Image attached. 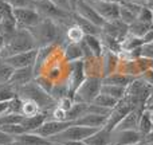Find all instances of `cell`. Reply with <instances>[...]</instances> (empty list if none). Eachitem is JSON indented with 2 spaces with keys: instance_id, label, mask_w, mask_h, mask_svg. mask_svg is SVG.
<instances>
[{
  "instance_id": "13",
  "label": "cell",
  "mask_w": 153,
  "mask_h": 145,
  "mask_svg": "<svg viewBox=\"0 0 153 145\" xmlns=\"http://www.w3.org/2000/svg\"><path fill=\"white\" fill-rule=\"evenodd\" d=\"M73 124V121H56V120H47L45 124H42L34 133L39 135L40 137H45L50 140L51 137L59 135L62 130H65L67 126Z\"/></svg>"
},
{
  "instance_id": "50",
  "label": "cell",
  "mask_w": 153,
  "mask_h": 145,
  "mask_svg": "<svg viewBox=\"0 0 153 145\" xmlns=\"http://www.w3.org/2000/svg\"><path fill=\"white\" fill-rule=\"evenodd\" d=\"M138 145H153V143H145V141H143V143H140Z\"/></svg>"
},
{
  "instance_id": "19",
  "label": "cell",
  "mask_w": 153,
  "mask_h": 145,
  "mask_svg": "<svg viewBox=\"0 0 153 145\" xmlns=\"http://www.w3.org/2000/svg\"><path fill=\"white\" fill-rule=\"evenodd\" d=\"M12 145H51L50 140L40 137L34 132H26L19 136H15Z\"/></svg>"
},
{
  "instance_id": "39",
  "label": "cell",
  "mask_w": 153,
  "mask_h": 145,
  "mask_svg": "<svg viewBox=\"0 0 153 145\" xmlns=\"http://www.w3.org/2000/svg\"><path fill=\"white\" fill-rule=\"evenodd\" d=\"M13 136L5 133L4 130L0 129V145H12L13 144Z\"/></svg>"
},
{
  "instance_id": "47",
  "label": "cell",
  "mask_w": 153,
  "mask_h": 145,
  "mask_svg": "<svg viewBox=\"0 0 153 145\" xmlns=\"http://www.w3.org/2000/svg\"><path fill=\"white\" fill-rule=\"evenodd\" d=\"M4 46H5V38L1 34H0V54H1V51H3V48H4Z\"/></svg>"
},
{
  "instance_id": "2",
  "label": "cell",
  "mask_w": 153,
  "mask_h": 145,
  "mask_svg": "<svg viewBox=\"0 0 153 145\" xmlns=\"http://www.w3.org/2000/svg\"><path fill=\"white\" fill-rule=\"evenodd\" d=\"M35 48H38V45L35 42L32 34L30 32V30L16 28L11 35L5 36V46L0 55L4 59L7 57L35 50Z\"/></svg>"
},
{
  "instance_id": "7",
  "label": "cell",
  "mask_w": 153,
  "mask_h": 145,
  "mask_svg": "<svg viewBox=\"0 0 153 145\" xmlns=\"http://www.w3.org/2000/svg\"><path fill=\"white\" fill-rule=\"evenodd\" d=\"M97 13L105 22H111L120 19V3L105 1V0H86Z\"/></svg>"
},
{
  "instance_id": "44",
  "label": "cell",
  "mask_w": 153,
  "mask_h": 145,
  "mask_svg": "<svg viewBox=\"0 0 153 145\" xmlns=\"http://www.w3.org/2000/svg\"><path fill=\"white\" fill-rule=\"evenodd\" d=\"M149 105H153V87L151 89V94H149V98L146 100V103H145V108Z\"/></svg>"
},
{
  "instance_id": "22",
  "label": "cell",
  "mask_w": 153,
  "mask_h": 145,
  "mask_svg": "<svg viewBox=\"0 0 153 145\" xmlns=\"http://www.w3.org/2000/svg\"><path fill=\"white\" fill-rule=\"evenodd\" d=\"M86 145H111V132L106 128H101L90 137L85 140Z\"/></svg>"
},
{
  "instance_id": "12",
  "label": "cell",
  "mask_w": 153,
  "mask_h": 145,
  "mask_svg": "<svg viewBox=\"0 0 153 145\" xmlns=\"http://www.w3.org/2000/svg\"><path fill=\"white\" fill-rule=\"evenodd\" d=\"M144 141V136L138 130H113L111 145H138Z\"/></svg>"
},
{
  "instance_id": "28",
  "label": "cell",
  "mask_w": 153,
  "mask_h": 145,
  "mask_svg": "<svg viewBox=\"0 0 153 145\" xmlns=\"http://www.w3.org/2000/svg\"><path fill=\"white\" fill-rule=\"evenodd\" d=\"M153 130V122H152V117H151V112L144 109L143 114H141L140 122H138V132L145 137L146 135H149Z\"/></svg>"
},
{
  "instance_id": "30",
  "label": "cell",
  "mask_w": 153,
  "mask_h": 145,
  "mask_svg": "<svg viewBox=\"0 0 153 145\" xmlns=\"http://www.w3.org/2000/svg\"><path fill=\"white\" fill-rule=\"evenodd\" d=\"M101 93L108 94V95H110V97H113V98H116V100L120 101L125 97L126 87L116 86V85H102V87H101Z\"/></svg>"
},
{
  "instance_id": "1",
  "label": "cell",
  "mask_w": 153,
  "mask_h": 145,
  "mask_svg": "<svg viewBox=\"0 0 153 145\" xmlns=\"http://www.w3.org/2000/svg\"><path fill=\"white\" fill-rule=\"evenodd\" d=\"M30 32L32 34L35 42H36L38 48L54 46L55 43L65 40V31L62 26L51 19L42 18L39 24L30 28Z\"/></svg>"
},
{
  "instance_id": "35",
  "label": "cell",
  "mask_w": 153,
  "mask_h": 145,
  "mask_svg": "<svg viewBox=\"0 0 153 145\" xmlns=\"http://www.w3.org/2000/svg\"><path fill=\"white\" fill-rule=\"evenodd\" d=\"M0 129L4 130L5 133H8V135L11 136H19L22 135V133H26V129H24L23 126H22L20 124H8V125H3V126H0Z\"/></svg>"
},
{
  "instance_id": "38",
  "label": "cell",
  "mask_w": 153,
  "mask_h": 145,
  "mask_svg": "<svg viewBox=\"0 0 153 145\" xmlns=\"http://www.w3.org/2000/svg\"><path fill=\"white\" fill-rule=\"evenodd\" d=\"M73 105H74V100L70 97H65L56 102V106H59L61 109H63V110H66V112H69L70 109L73 108Z\"/></svg>"
},
{
  "instance_id": "26",
  "label": "cell",
  "mask_w": 153,
  "mask_h": 145,
  "mask_svg": "<svg viewBox=\"0 0 153 145\" xmlns=\"http://www.w3.org/2000/svg\"><path fill=\"white\" fill-rule=\"evenodd\" d=\"M83 40L86 42V45L89 46L90 51L93 53L94 57H102L103 54V45L101 36H95V35H85Z\"/></svg>"
},
{
  "instance_id": "54",
  "label": "cell",
  "mask_w": 153,
  "mask_h": 145,
  "mask_svg": "<svg viewBox=\"0 0 153 145\" xmlns=\"http://www.w3.org/2000/svg\"><path fill=\"white\" fill-rule=\"evenodd\" d=\"M148 45H151V46H153V43H148Z\"/></svg>"
},
{
  "instance_id": "21",
  "label": "cell",
  "mask_w": 153,
  "mask_h": 145,
  "mask_svg": "<svg viewBox=\"0 0 153 145\" xmlns=\"http://www.w3.org/2000/svg\"><path fill=\"white\" fill-rule=\"evenodd\" d=\"M48 117H50L48 113H46V112H40L39 114H36V116L24 117V118L22 120L20 125L26 129V132H35L40 125L45 124V122L47 121Z\"/></svg>"
},
{
  "instance_id": "52",
  "label": "cell",
  "mask_w": 153,
  "mask_h": 145,
  "mask_svg": "<svg viewBox=\"0 0 153 145\" xmlns=\"http://www.w3.org/2000/svg\"><path fill=\"white\" fill-rule=\"evenodd\" d=\"M51 145H65V144H62V143H51Z\"/></svg>"
},
{
  "instance_id": "20",
  "label": "cell",
  "mask_w": 153,
  "mask_h": 145,
  "mask_svg": "<svg viewBox=\"0 0 153 145\" xmlns=\"http://www.w3.org/2000/svg\"><path fill=\"white\" fill-rule=\"evenodd\" d=\"M62 28L65 31V39L69 40V43H79L83 40V38H85L83 31L81 30V27L78 24H75L73 22V18H71V22L66 23Z\"/></svg>"
},
{
  "instance_id": "40",
  "label": "cell",
  "mask_w": 153,
  "mask_h": 145,
  "mask_svg": "<svg viewBox=\"0 0 153 145\" xmlns=\"http://www.w3.org/2000/svg\"><path fill=\"white\" fill-rule=\"evenodd\" d=\"M53 4H55L56 7L62 8L63 11H67V12H73L71 10V5H70V1L69 0H50Z\"/></svg>"
},
{
  "instance_id": "9",
  "label": "cell",
  "mask_w": 153,
  "mask_h": 145,
  "mask_svg": "<svg viewBox=\"0 0 153 145\" xmlns=\"http://www.w3.org/2000/svg\"><path fill=\"white\" fill-rule=\"evenodd\" d=\"M133 109H134V106H133L128 100H125V98L120 100V102L117 103V106L111 110L110 116L108 117V122H106V125L103 128H106L108 130L113 132V130L117 128V125H118Z\"/></svg>"
},
{
  "instance_id": "51",
  "label": "cell",
  "mask_w": 153,
  "mask_h": 145,
  "mask_svg": "<svg viewBox=\"0 0 153 145\" xmlns=\"http://www.w3.org/2000/svg\"><path fill=\"white\" fill-rule=\"evenodd\" d=\"M105 1H111V3H121V0H105Z\"/></svg>"
},
{
  "instance_id": "46",
  "label": "cell",
  "mask_w": 153,
  "mask_h": 145,
  "mask_svg": "<svg viewBox=\"0 0 153 145\" xmlns=\"http://www.w3.org/2000/svg\"><path fill=\"white\" fill-rule=\"evenodd\" d=\"M144 141H145V143H153V130L144 137Z\"/></svg>"
},
{
  "instance_id": "11",
  "label": "cell",
  "mask_w": 153,
  "mask_h": 145,
  "mask_svg": "<svg viewBox=\"0 0 153 145\" xmlns=\"http://www.w3.org/2000/svg\"><path fill=\"white\" fill-rule=\"evenodd\" d=\"M128 34H129V26L126 23H124L121 19L105 22V24L102 26V35L114 38V39H117L121 43L124 42V39L126 38Z\"/></svg>"
},
{
  "instance_id": "23",
  "label": "cell",
  "mask_w": 153,
  "mask_h": 145,
  "mask_svg": "<svg viewBox=\"0 0 153 145\" xmlns=\"http://www.w3.org/2000/svg\"><path fill=\"white\" fill-rule=\"evenodd\" d=\"M71 18H73V22L81 27V30L83 31L85 35H95V36H101V34H102V28H101V27L95 26V24H93L91 22L81 18V16L76 15L75 12H73Z\"/></svg>"
},
{
  "instance_id": "53",
  "label": "cell",
  "mask_w": 153,
  "mask_h": 145,
  "mask_svg": "<svg viewBox=\"0 0 153 145\" xmlns=\"http://www.w3.org/2000/svg\"><path fill=\"white\" fill-rule=\"evenodd\" d=\"M151 117H152V122H153V112H151Z\"/></svg>"
},
{
  "instance_id": "25",
  "label": "cell",
  "mask_w": 153,
  "mask_h": 145,
  "mask_svg": "<svg viewBox=\"0 0 153 145\" xmlns=\"http://www.w3.org/2000/svg\"><path fill=\"white\" fill-rule=\"evenodd\" d=\"M63 54L67 62L83 61V51H82L81 43H67L63 48Z\"/></svg>"
},
{
  "instance_id": "48",
  "label": "cell",
  "mask_w": 153,
  "mask_h": 145,
  "mask_svg": "<svg viewBox=\"0 0 153 145\" xmlns=\"http://www.w3.org/2000/svg\"><path fill=\"white\" fill-rule=\"evenodd\" d=\"M145 7H148V8H153V0H145Z\"/></svg>"
},
{
  "instance_id": "5",
  "label": "cell",
  "mask_w": 153,
  "mask_h": 145,
  "mask_svg": "<svg viewBox=\"0 0 153 145\" xmlns=\"http://www.w3.org/2000/svg\"><path fill=\"white\" fill-rule=\"evenodd\" d=\"M98 129L95 128H87L82 125L71 124L59 135L50 138V143H66V141H85L87 137L95 133Z\"/></svg>"
},
{
  "instance_id": "41",
  "label": "cell",
  "mask_w": 153,
  "mask_h": 145,
  "mask_svg": "<svg viewBox=\"0 0 153 145\" xmlns=\"http://www.w3.org/2000/svg\"><path fill=\"white\" fill-rule=\"evenodd\" d=\"M141 58L152 59V61H153V46L144 45L143 47H141Z\"/></svg>"
},
{
  "instance_id": "18",
  "label": "cell",
  "mask_w": 153,
  "mask_h": 145,
  "mask_svg": "<svg viewBox=\"0 0 153 145\" xmlns=\"http://www.w3.org/2000/svg\"><path fill=\"white\" fill-rule=\"evenodd\" d=\"M145 108H134L118 125L114 130H138V122H140L141 114Z\"/></svg>"
},
{
  "instance_id": "10",
  "label": "cell",
  "mask_w": 153,
  "mask_h": 145,
  "mask_svg": "<svg viewBox=\"0 0 153 145\" xmlns=\"http://www.w3.org/2000/svg\"><path fill=\"white\" fill-rule=\"evenodd\" d=\"M36 58H38V48H35V50L31 51H26V53L7 57V58H4V62L7 65H10L13 70H16V69L34 66L35 62H36Z\"/></svg>"
},
{
  "instance_id": "33",
  "label": "cell",
  "mask_w": 153,
  "mask_h": 145,
  "mask_svg": "<svg viewBox=\"0 0 153 145\" xmlns=\"http://www.w3.org/2000/svg\"><path fill=\"white\" fill-rule=\"evenodd\" d=\"M15 97H18V94H16V90L12 86H10L8 83L0 85V102L11 101Z\"/></svg>"
},
{
  "instance_id": "14",
  "label": "cell",
  "mask_w": 153,
  "mask_h": 145,
  "mask_svg": "<svg viewBox=\"0 0 153 145\" xmlns=\"http://www.w3.org/2000/svg\"><path fill=\"white\" fill-rule=\"evenodd\" d=\"M73 12H75L76 15H79L81 18L86 19V20L91 22L93 24L101 27V28H102V26L105 24V20H103V19L98 15L97 11H95L94 8H93L91 5L86 1V0H78Z\"/></svg>"
},
{
  "instance_id": "8",
  "label": "cell",
  "mask_w": 153,
  "mask_h": 145,
  "mask_svg": "<svg viewBox=\"0 0 153 145\" xmlns=\"http://www.w3.org/2000/svg\"><path fill=\"white\" fill-rule=\"evenodd\" d=\"M70 67V74H69V95L74 98V94L82 82L86 78V70H85V62L83 61H75V62H67Z\"/></svg>"
},
{
  "instance_id": "15",
  "label": "cell",
  "mask_w": 153,
  "mask_h": 145,
  "mask_svg": "<svg viewBox=\"0 0 153 145\" xmlns=\"http://www.w3.org/2000/svg\"><path fill=\"white\" fill-rule=\"evenodd\" d=\"M35 79V73H34V66L30 67H23V69H16L13 70L12 75H11L8 85L12 86L15 90L20 89V87L28 85Z\"/></svg>"
},
{
  "instance_id": "6",
  "label": "cell",
  "mask_w": 153,
  "mask_h": 145,
  "mask_svg": "<svg viewBox=\"0 0 153 145\" xmlns=\"http://www.w3.org/2000/svg\"><path fill=\"white\" fill-rule=\"evenodd\" d=\"M13 16H15L16 27L18 28L30 30L39 24L42 20V16L35 8H15L13 10Z\"/></svg>"
},
{
  "instance_id": "16",
  "label": "cell",
  "mask_w": 153,
  "mask_h": 145,
  "mask_svg": "<svg viewBox=\"0 0 153 145\" xmlns=\"http://www.w3.org/2000/svg\"><path fill=\"white\" fill-rule=\"evenodd\" d=\"M141 7L143 5L137 4V3L121 0V3H120V19L124 23H126L128 26H130L133 22L137 20V16H138Z\"/></svg>"
},
{
  "instance_id": "24",
  "label": "cell",
  "mask_w": 153,
  "mask_h": 145,
  "mask_svg": "<svg viewBox=\"0 0 153 145\" xmlns=\"http://www.w3.org/2000/svg\"><path fill=\"white\" fill-rule=\"evenodd\" d=\"M133 77L125 75L122 73H113L110 75H106L102 78V85H116V86L128 87L133 82Z\"/></svg>"
},
{
  "instance_id": "36",
  "label": "cell",
  "mask_w": 153,
  "mask_h": 145,
  "mask_svg": "<svg viewBox=\"0 0 153 145\" xmlns=\"http://www.w3.org/2000/svg\"><path fill=\"white\" fill-rule=\"evenodd\" d=\"M137 20L144 22V23L153 24V11L151 10V8L143 5V7H141V10H140V12H138Z\"/></svg>"
},
{
  "instance_id": "17",
  "label": "cell",
  "mask_w": 153,
  "mask_h": 145,
  "mask_svg": "<svg viewBox=\"0 0 153 145\" xmlns=\"http://www.w3.org/2000/svg\"><path fill=\"white\" fill-rule=\"evenodd\" d=\"M109 116H101V114L95 113H86L83 116H81L79 118H76L75 121H73V124L75 125H82V126L87 128H95V129H101L106 125Z\"/></svg>"
},
{
  "instance_id": "31",
  "label": "cell",
  "mask_w": 153,
  "mask_h": 145,
  "mask_svg": "<svg viewBox=\"0 0 153 145\" xmlns=\"http://www.w3.org/2000/svg\"><path fill=\"white\" fill-rule=\"evenodd\" d=\"M118 102L120 101L116 100V98L110 97V95H108V94H103V93H100L91 103L98 105V106H102V108H106V109H114Z\"/></svg>"
},
{
  "instance_id": "34",
  "label": "cell",
  "mask_w": 153,
  "mask_h": 145,
  "mask_svg": "<svg viewBox=\"0 0 153 145\" xmlns=\"http://www.w3.org/2000/svg\"><path fill=\"white\" fill-rule=\"evenodd\" d=\"M13 73V69L4 62V59H0V85L8 83L11 75Z\"/></svg>"
},
{
  "instance_id": "45",
  "label": "cell",
  "mask_w": 153,
  "mask_h": 145,
  "mask_svg": "<svg viewBox=\"0 0 153 145\" xmlns=\"http://www.w3.org/2000/svg\"><path fill=\"white\" fill-rule=\"evenodd\" d=\"M65 145H86L85 141H66V143H62Z\"/></svg>"
},
{
  "instance_id": "4",
  "label": "cell",
  "mask_w": 153,
  "mask_h": 145,
  "mask_svg": "<svg viewBox=\"0 0 153 145\" xmlns=\"http://www.w3.org/2000/svg\"><path fill=\"white\" fill-rule=\"evenodd\" d=\"M102 87V78L101 77L86 75L82 85L76 89L74 94V102L79 103H91L98 94L101 93Z\"/></svg>"
},
{
  "instance_id": "49",
  "label": "cell",
  "mask_w": 153,
  "mask_h": 145,
  "mask_svg": "<svg viewBox=\"0 0 153 145\" xmlns=\"http://www.w3.org/2000/svg\"><path fill=\"white\" fill-rule=\"evenodd\" d=\"M128 1L137 3V4H140V5H144V4H145V0H128Z\"/></svg>"
},
{
  "instance_id": "32",
  "label": "cell",
  "mask_w": 153,
  "mask_h": 145,
  "mask_svg": "<svg viewBox=\"0 0 153 145\" xmlns=\"http://www.w3.org/2000/svg\"><path fill=\"white\" fill-rule=\"evenodd\" d=\"M144 45H145L144 38H137V36H133V35L128 34L126 38L124 39V42H122V51H132Z\"/></svg>"
},
{
  "instance_id": "27",
  "label": "cell",
  "mask_w": 153,
  "mask_h": 145,
  "mask_svg": "<svg viewBox=\"0 0 153 145\" xmlns=\"http://www.w3.org/2000/svg\"><path fill=\"white\" fill-rule=\"evenodd\" d=\"M152 27H153V24L136 20L129 26V34L133 35V36H137V38H144L149 32V30H151Z\"/></svg>"
},
{
  "instance_id": "42",
  "label": "cell",
  "mask_w": 153,
  "mask_h": 145,
  "mask_svg": "<svg viewBox=\"0 0 153 145\" xmlns=\"http://www.w3.org/2000/svg\"><path fill=\"white\" fill-rule=\"evenodd\" d=\"M140 78L143 79L146 85H149L151 87H153V69H149V70H146L145 73H143L140 75Z\"/></svg>"
},
{
  "instance_id": "3",
  "label": "cell",
  "mask_w": 153,
  "mask_h": 145,
  "mask_svg": "<svg viewBox=\"0 0 153 145\" xmlns=\"http://www.w3.org/2000/svg\"><path fill=\"white\" fill-rule=\"evenodd\" d=\"M16 94L20 100H32L39 105L40 112H46L50 116V112L56 106V101L51 97L50 93H47L45 89L38 85V82L32 81L28 85L20 87L16 90Z\"/></svg>"
},
{
  "instance_id": "37",
  "label": "cell",
  "mask_w": 153,
  "mask_h": 145,
  "mask_svg": "<svg viewBox=\"0 0 153 145\" xmlns=\"http://www.w3.org/2000/svg\"><path fill=\"white\" fill-rule=\"evenodd\" d=\"M5 1L15 10V8H34L38 0H5Z\"/></svg>"
},
{
  "instance_id": "43",
  "label": "cell",
  "mask_w": 153,
  "mask_h": 145,
  "mask_svg": "<svg viewBox=\"0 0 153 145\" xmlns=\"http://www.w3.org/2000/svg\"><path fill=\"white\" fill-rule=\"evenodd\" d=\"M144 42H145V45H148V43H153V27L149 30L148 34L144 36Z\"/></svg>"
},
{
  "instance_id": "29",
  "label": "cell",
  "mask_w": 153,
  "mask_h": 145,
  "mask_svg": "<svg viewBox=\"0 0 153 145\" xmlns=\"http://www.w3.org/2000/svg\"><path fill=\"white\" fill-rule=\"evenodd\" d=\"M40 113V108L35 101L32 100H22L20 114L23 117H32Z\"/></svg>"
}]
</instances>
